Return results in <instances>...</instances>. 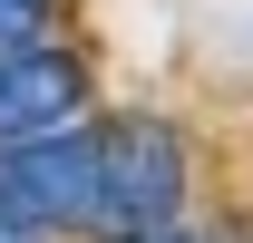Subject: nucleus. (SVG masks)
<instances>
[{
  "label": "nucleus",
  "mask_w": 253,
  "mask_h": 243,
  "mask_svg": "<svg viewBox=\"0 0 253 243\" xmlns=\"http://www.w3.org/2000/svg\"><path fill=\"white\" fill-rule=\"evenodd\" d=\"M185 214V146L166 117H117L97 126V224L88 234H117V243H146Z\"/></svg>",
  "instance_id": "1"
},
{
  "label": "nucleus",
  "mask_w": 253,
  "mask_h": 243,
  "mask_svg": "<svg viewBox=\"0 0 253 243\" xmlns=\"http://www.w3.org/2000/svg\"><path fill=\"white\" fill-rule=\"evenodd\" d=\"M0 204L39 234L97 224V126H49V136L0 146Z\"/></svg>",
  "instance_id": "2"
},
{
  "label": "nucleus",
  "mask_w": 253,
  "mask_h": 243,
  "mask_svg": "<svg viewBox=\"0 0 253 243\" xmlns=\"http://www.w3.org/2000/svg\"><path fill=\"white\" fill-rule=\"evenodd\" d=\"M78 117H88V59L59 39H10L0 49V146L78 126Z\"/></svg>",
  "instance_id": "3"
},
{
  "label": "nucleus",
  "mask_w": 253,
  "mask_h": 243,
  "mask_svg": "<svg viewBox=\"0 0 253 243\" xmlns=\"http://www.w3.org/2000/svg\"><path fill=\"white\" fill-rule=\"evenodd\" d=\"M49 10L59 0H0V49L10 39H49Z\"/></svg>",
  "instance_id": "4"
},
{
  "label": "nucleus",
  "mask_w": 253,
  "mask_h": 243,
  "mask_svg": "<svg viewBox=\"0 0 253 243\" xmlns=\"http://www.w3.org/2000/svg\"><path fill=\"white\" fill-rule=\"evenodd\" d=\"M0 243H49V234H39V224H20V214L0 204Z\"/></svg>",
  "instance_id": "5"
},
{
  "label": "nucleus",
  "mask_w": 253,
  "mask_h": 243,
  "mask_svg": "<svg viewBox=\"0 0 253 243\" xmlns=\"http://www.w3.org/2000/svg\"><path fill=\"white\" fill-rule=\"evenodd\" d=\"M146 243H185V234H175V224H166V234H146Z\"/></svg>",
  "instance_id": "6"
}]
</instances>
